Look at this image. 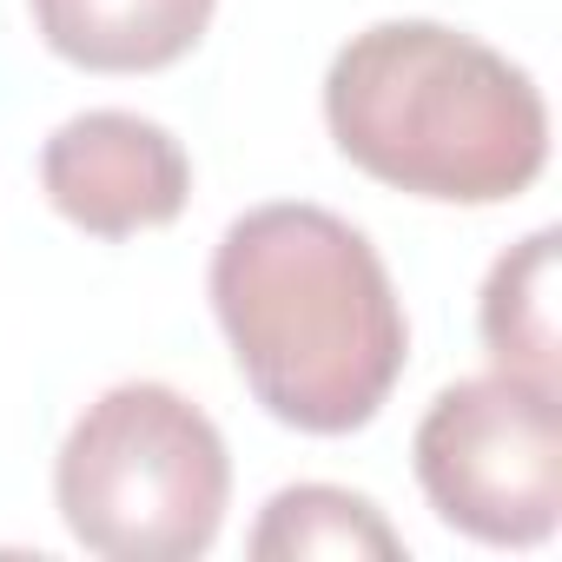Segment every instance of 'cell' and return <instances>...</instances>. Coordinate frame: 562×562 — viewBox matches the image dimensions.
<instances>
[{
	"label": "cell",
	"mask_w": 562,
	"mask_h": 562,
	"mask_svg": "<svg viewBox=\"0 0 562 562\" xmlns=\"http://www.w3.org/2000/svg\"><path fill=\"white\" fill-rule=\"evenodd\" d=\"M41 186L47 205L87 238H139L186 212L192 159L159 120L100 106V113H74L41 146Z\"/></svg>",
	"instance_id": "obj_5"
},
{
	"label": "cell",
	"mask_w": 562,
	"mask_h": 562,
	"mask_svg": "<svg viewBox=\"0 0 562 562\" xmlns=\"http://www.w3.org/2000/svg\"><path fill=\"white\" fill-rule=\"evenodd\" d=\"M218 0H34L41 41L87 74H159L186 60Z\"/></svg>",
	"instance_id": "obj_6"
},
{
	"label": "cell",
	"mask_w": 562,
	"mask_h": 562,
	"mask_svg": "<svg viewBox=\"0 0 562 562\" xmlns=\"http://www.w3.org/2000/svg\"><path fill=\"white\" fill-rule=\"evenodd\" d=\"M251 555L258 562H397L404 536L384 522V509L371 496H351L338 483H299L278 490L251 529Z\"/></svg>",
	"instance_id": "obj_8"
},
{
	"label": "cell",
	"mask_w": 562,
	"mask_h": 562,
	"mask_svg": "<svg viewBox=\"0 0 562 562\" xmlns=\"http://www.w3.org/2000/svg\"><path fill=\"white\" fill-rule=\"evenodd\" d=\"M411 457L430 509L490 549H536L562 522V411L549 384L496 371L437 391Z\"/></svg>",
	"instance_id": "obj_4"
},
{
	"label": "cell",
	"mask_w": 562,
	"mask_h": 562,
	"mask_svg": "<svg viewBox=\"0 0 562 562\" xmlns=\"http://www.w3.org/2000/svg\"><path fill=\"white\" fill-rule=\"evenodd\" d=\"M338 153L430 205H509L549 166V106L536 80L443 21H378L325 74Z\"/></svg>",
	"instance_id": "obj_2"
},
{
	"label": "cell",
	"mask_w": 562,
	"mask_h": 562,
	"mask_svg": "<svg viewBox=\"0 0 562 562\" xmlns=\"http://www.w3.org/2000/svg\"><path fill=\"white\" fill-rule=\"evenodd\" d=\"M54 503L67 536L106 562H192L218 542L232 457L186 391L113 384L60 443Z\"/></svg>",
	"instance_id": "obj_3"
},
{
	"label": "cell",
	"mask_w": 562,
	"mask_h": 562,
	"mask_svg": "<svg viewBox=\"0 0 562 562\" xmlns=\"http://www.w3.org/2000/svg\"><path fill=\"white\" fill-rule=\"evenodd\" d=\"M212 312L245 391L305 437L364 430L411 358L378 245L325 205H258L212 251Z\"/></svg>",
	"instance_id": "obj_1"
},
{
	"label": "cell",
	"mask_w": 562,
	"mask_h": 562,
	"mask_svg": "<svg viewBox=\"0 0 562 562\" xmlns=\"http://www.w3.org/2000/svg\"><path fill=\"white\" fill-rule=\"evenodd\" d=\"M555 232H529L522 245H509L490 265V285L476 305L483 325V351L496 358V371L529 378L562 391V331H555Z\"/></svg>",
	"instance_id": "obj_7"
}]
</instances>
